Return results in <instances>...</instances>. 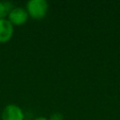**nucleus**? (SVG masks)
Instances as JSON below:
<instances>
[{"label": "nucleus", "mask_w": 120, "mask_h": 120, "mask_svg": "<svg viewBox=\"0 0 120 120\" xmlns=\"http://www.w3.org/2000/svg\"><path fill=\"white\" fill-rule=\"evenodd\" d=\"M25 9L29 17L35 20H40L47 15L49 4L45 0H29L26 3Z\"/></svg>", "instance_id": "1"}, {"label": "nucleus", "mask_w": 120, "mask_h": 120, "mask_svg": "<svg viewBox=\"0 0 120 120\" xmlns=\"http://www.w3.org/2000/svg\"><path fill=\"white\" fill-rule=\"evenodd\" d=\"M7 17V19L13 24V26H20L28 21L29 15L25 8L22 7H14L8 12Z\"/></svg>", "instance_id": "2"}, {"label": "nucleus", "mask_w": 120, "mask_h": 120, "mask_svg": "<svg viewBox=\"0 0 120 120\" xmlns=\"http://www.w3.org/2000/svg\"><path fill=\"white\" fill-rule=\"evenodd\" d=\"M1 118L2 120H23L24 114L20 106L8 104L3 109Z\"/></svg>", "instance_id": "3"}, {"label": "nucleus", "mask_w": 120, "mask_h": 120, "mask_svg": "<svg viewBox=\"0 0 120 120\" xmlns=\"http://www.w3.org/2000/svg\"><path fill=\"white\" fill-rule=\"evenodd\" d=\"M14 33L13 24L7 19H0V43L9 41Z\"/></svg>", "instance_id": "4"}, {"label": "nucleus", "mask_w": 120, "mask_h": 120, "mask_svg": "<svg viewBox=\"0 0 120 120\" xmlns=\"http://www.w3.org/2000/svg\"><path fill=\"white\" fill-rule=\"evenodd\" d=\"M13 5L10 2H1L0 1V19H4L8 16V12L13 8Z\"/></svg>", "instance_id": "5"}, {"label": "nucleus", "mask_w": 120, "mask_h": 120, "mask_svg": "<svg viewBox=\"0 0 120 120\" xmlns=\"http://www.w3.org/2000/svg\"><path fill=\"white\" fill-rule=\"evenodd\" d=\"M49 120H63V115L59 112H56V113H53Z\"/></svg>", "instance_id": "6"}, {"label": "nucleus", "mask_w": 120, "mask_h": 120, "mask_svg": "<svg viewBox=\"0 0 120 120\" xmlns=\"http://www.w3.org/2000/svg\"><path fill=\"white\" fill-rule=\"evenodd\" d=\"M34 120H49V119H48V118H46V117H43V116H39V117L35 118Z\"/></svg>", "instance_id": "7"}]
</instances>
